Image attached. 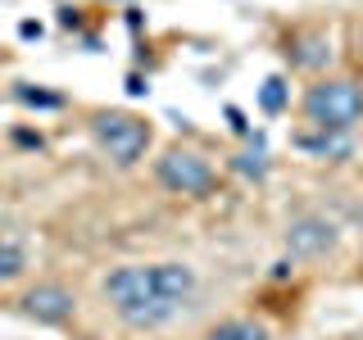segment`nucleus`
Masks as SVG:
<instances>
[{"label": "nucleus", "mask_w": 363, "mask_h": 340, "mask_svg": "<svg viewBox=\"0 0 363 340\" xmlns=\"http://www.w3.org/2000/svg\"><path fill=\"white\" fill-rule=\"evenodd\" d=\"M191 295H196V272L186 264H123L105 277V300L136 332L173 322Z\"/></svg>", "instance_id": "obj_1"}, {"label": "nucleus", "mask_w": 363, "mask_h": 340, "mask_svg": "<svg viewBox=\"0 0 363 340\" xmlns=\"http://www.w3.org/2000/svg\"><path fill=\"white\" fill-rule=\"evenodd\" d=\"M300 109L323 132H354V123L363 118V86L350 77H323L304 91Z\"/></svg>", "instance_id": "obj_2"}, {"label": "nucleus", "mask_w": 363, "mask_h": 340, "mask_svg": "<svg viewBox=\"0 0 363 340\" xmlns=\"http://www.w3.org/2000/svg\"><path fill=\"white\" fill-rule=\"evenodd\" d=\"M91 136H96V145L118 168H132L145 154V145H150V123L128 113V109H100L91 118Z\"/></svg>", "instance_id": "obj_3"}, {"label": "nucleus", "mask_w": 363, "mask_h": 340, "mask_svg": "<svg viewBox=\"0 0 363 340\" xmlns=\"http://www.w3.org/2000/svg\"><path fill=\"white\" fill-rule=\"evenodd\" d=\"M155 177L173 196H209L213 181H218L213 164L196 150H168L164 159H155Z\"/></svg>", "instance_id": "obj_4"}, {"label": "nucleus", "mask_w": 363, "mask_h": 340, "mask_svg": "<svg viewBox=\"0 0 363 340\" xmlns=\"http://www.w3.org/2000/svg\"><path fill=\"white\" fill-rule=\"evenodd\" d=\"M336 245V227L327 222V218H295L286 227V254L291 259H318V254H327V249Z\"/></svg>", "instance_id": "obj_5"}, {"label": "nucleus", "mask_w": 363, "mask_h": 340, "mask_svg": "<svg viewBox=\"0 0 363 340\" xmlns=\"http://www.w3.org/2000/svg\"><path fill=\"white\" fill-rule=\"evenodd\" d=\"M23 313L45 322V327H60V322H68V317L77 313V300H73V290H64V286L50 281V286H32L23 295Z\"/></svg>", "instance_id": "obj_6"}, {"label": "nucleus", "mask_w": 363, "mask_h": 340, "mask_svg": "<svg viewBox=\"0 0 363 340\" xmlns=\"http://www.w3.org/2000/svg\"><path fill=\"white\" fill-rule=\"evenodd\" d=\"M295 150L313 154V159H350V150H354V141H350V132H300L295 136Z\"/></svg>", "instance_id": "obj_7"}, {"label": "nucleus", "mask_w": 363, "mask_h": 340, "mask_svg": "<svg viewBox=\"0 0 363 340\" xmlns=\"http://www.w3.org/2000/svg\"><path fill=\"white\" fill-rule=\"evenodd\" d=\"M286 55L295 68H323L332 64V37L327 32H300V37L286 41Z\"/></svg>", "instance_id": "obj_8"}, {"label": "nucleus", "mask_w": 363, "mask_h": 340, "mask_svg": "<svg viewBox=\"0 0 363 340\" xmlns=\"http://www.w3.org/2000/svg\"><path fill=\"white\" fill-rule=\"evenodd\" d=\"M204 340H268V332L250 317H232V322H218Z\"/></svg>", "instance_id": "obj_9"}, {"label": "nucleus", "mask_w": 363, "mask_h": 340, "mask_svg": "<svg viewBox=\"0 0 363 340\" xmlns=\"http://www.w3.org/2000/svg\"><path fill=\"white\" fill-rule=\"evenodd\" d=\"M14 100H18V105H28V109H64V96L41 91V86H28V82L14 86Z\"/></svg>", "instance_id": "obj_10"}, {"label": "nucleus", "mask_w": 363, "mask_h": 340, "mask_svg": "<svg viewBox=\"0 0 363 340\" xmlns=\"http://www.w3.org/2000/svg\"><path fill=\"white\" fill-rule=\"evenodd\" d=\"M23 268H28V254H23V245L5 241V245H0V281L23 277Z\"/></svg>", "instance_id": "obj_11"}, {"label": "nucleus", "mask_w": 363, "mask_h": 340, "mask_svg": "<svg viewBox=\"0 0 363 340\" xmlns=\"http://www.w3.org/2000/svg\"><path fill=\"white\" fill-rule=\"evenodd\" d=\"M259 105H264V113L286 109V77H268V82L259 86Z\"/></svg>", "instance_id": "obj_12"}, {"label": "nucleus", "mask_w": 363, "mask_h": 340, "mask_svg": "<svg viewBox=\"0 0 363 340\" xmlns=\"http://www.w3.org/2000/svg\"><path fill=\"white\" fill-rule=\"evenodd\" d=\"M232 168H236V173H241V177H255V181L268 173L264 154H236V159H232Z\"/></svg>", "instance_id": "obj_13"}, {"label": "nucleus", "mask_w": 363, "mask_h": 340, "mask_svg": "<svg viewBox=\"0 0 363 340\" xmlns=\"http://www.w3.org/2000/svg\"><path fill=\"white\" fill-rule=\"evenodd\" d=\"M227 118H232V132H241V136H250V123H245V113L236 109V105H227Z\"/></svg>", "instance_id": "obj_14"}, {"label": "nucleus", "mask_w": 363, "mask_h": 340, "mask_svg": "<svg viewBox=\"0 0 363 340\" xmlns=\"http://www.w3.org/2000/svg\"><path fill=\"white\" fill-rule=\"evenodd\" d=\"M60 23L64 28H77V9H60Z\"/></svg>", "instance_id": "obj_15"}, {"label": "nucleus", "mask_w": 363, "mask_h": 340, "mask_svg": "<svg viewBox=\"0 0 363 340\" xmlns=\"http://www.w3.org/2000/svg\"><path fill=\"white\" fill-rule=\"evenodd\" d=\"M5 241H9V236H5V232H0V245H5Z\"/></svg>", "instance_id": "obj_16"}]
</instances>
